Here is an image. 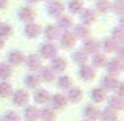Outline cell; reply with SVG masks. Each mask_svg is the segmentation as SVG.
I'll return each mask as SVG.
<instances>
[{"mask_svg": "<svg viewBox=\"0 0 124 121\" xmlns=\"http://www.w3.org/2000/svg\"><path fill=\"white\" fill-rule=\"evenodd\" d=\"M13 96V104L17 107H24L28 104V99H30V94L27 93L25 90H22V88H19V90H16L14 93H11Z\"/></svg>", "mask_w": 124, "mask_h": 121, "instance_id": "6da1fadb", "label": "cell"}, {"mask_svg": "<svg viewBox=\"0 0 124 121\" xmlns=\"http://www.w3.org/2000/svg\"><path fill=\"white\" fill-rule=\"evenodd\" d=\"M63 9H64L63 2H60V0H50V2H49V5H47V8H46V11H47L49 16L58 17V16H61Z\"/></svg>", "mask_w": 124, "mask_h": 121, "instance_id": "7a4b0ae2", "label": "cell"}, {"mask_svg": "<svg viewBox=\"0 0 124 121\" xmlns=\"http://www.w3.org/2000/svg\"><path fill=\"white\" fill-rule=\"evenodd\" d=\"M66 104H68V99H66V96L64 94H60V93H57V94H52L50 96V109H54V110H63L64 107H66Z\"/></svg>", "mask_w": 124, "mask_h": 121, "instance_id": "3957f363", "label": "cell"}, {"mask_svg": "<svg viewBox=\"0 0 124 121\" xmlns=\"http://www.w3.org/2000/svg\"><path fill=\"white\" fill-rule=\"evenodd\" d=\"M99 109H97L96 105H93V104H88V105L83 107V116L86 118V121H96L99 120Z\"/></svg>", "mask_w": 124, "mask_h": 121, "instance_id": "277c9868", "label": "cell"}, {"mask_svg": "<svg viewBox=\"0 0 124 121\" xmlns=\"http://www.w3.org/2000/svg\"><path fill=\"white\" fill-rule=\"evenodd\" d=\"M102 90H108V91H115V88H116V85L119 83V80L116 79L115 76H112V74H107V76H104L102 77Z\"/></svg>", "mask_w": 124, "mask_h": 121, "instance_id": "5b68a950", "label": "cell"}, {"mask_svg": "<svg viewBox=\"0 0 124 121\" xmlns=\"http://www.w3.org/2000/svg\"><path fill=\"white\" fill-rule=\"evenodd\" d=\"M41 57L42 58H55L57 57V47H55L52 42H44V44H41Z\"/></svg>", "mask_w": 124, "mask_h": 121, "instance_id": "8992f818", "label": "cell"}, {"mask_svg": "<svg viewBox=\"0 0 124 121\" xmlns=\"http://www.w3.org/2000/svg\"><path fill=\"white\" fill-rule=\"evenodd\" d=\"M105 66H107L108 74L115 76V74H119L123 71V60H119V58H112L110 61H107Z\"/></svg>", "mask_w": 124, "mask_h": 121, "instance_id": "52a82bcc", "label": "cell"}, {"mask_svg": "<svg viewBox=\"0 0 124 121\" xmlns=\"http://www.w3.org/2000/svg\"><path fill=\"white\" fill-rule=\"evenodd\" d=\"M82 97H83V91L80 90V88H77V87H74V88L71 87L69 91H68V94H66L68 102H72V104L80 102V101H82Z\"/></svg>", "mask_w": 124, "mask_h": 121, "instance_id": "ba28073f", "label": "cell"}, {"mask_svg": "<svg viewBox=\"0 0 124 121\" xmlns=\"http://www.w3.org/2000/svg\"><path fill=\"white\" fill-rule=\"evenodd\" d=\"M33 99H35L36 104H46V102H49V99H50V94H49V91L44 90V88H35Z\"/></svg>", "mask_w": 124, "mask_h": 121, "instance_id": "9c48e42d", "label": "cell"}, {"mask_svg": "<svg viewBox=\"0 0 124 121\" xmlns=\"http://www.w3.org/2000/svg\"><path fill=\"white\" fill-rule=\"evenodd\" d=\"M79 76L82 80H93L96 73H94V68L88 66V65H80L79 68Z\"/></svg>", "mask_w": 124, "mask_h": 121, "instance_id": "30bf717a", "label": "cell"}, {"mask_svg": "<svg viewBox=\"0 0 124 121\" xmlns=\"http://www.w3.org/2000/svg\"><path fill=\"white\" fill-rule=\"evenodd\" d=\"M24 120L25 121H38L39 120V110L35 105H27L24 110Z\"/></svg>", "mask_w": 124, "mask_h": 121, "instance_id": "8fae6325", "label": "cell"}, {"mask_svg": "<svg viewBox=\"0 0 124 121\" xmlns=\"http://www.w3.org/2000/svg\"><path fill=\"white\" fill-rule=\"evenodd\" d=\"M17 16H19V19L21 21H24V22H31L35 19V11L30 8V6H22L21 9H19V13H17Z\"/></svg>", "mask_w": 124, "mask_h": 121, "instance_id": "7c38bea8", "label": "cell"}, {"mask_svg": "<svg viewBox=\"0 0 124 121\" xmlns=\"http://www.w3.org/2000/svg\"><path fill=\"white\" fill-rule=\"evenodd\" d=\"M66 68H68V63H66L64 58H60V57L52 58L50 69L54 71V73H63V71H66Z\"/></svg>", "mask_w": 124, "mask_h": 121, "instance_id": "4fadbf2b", "label": "cell"}, {"mask_svg": "<svg viewBox=\"0 0 124 121\" xmlns=\"http://www.w3.org/2000/svg\"><path fill=\"white\" fill-rule=\"evenodd\" d=\"M74 44H76V38H74L72 33H69V32H64V33L60 36V46H61L63 49H71Z\"/></svg>", "mask_w": 124, "mask_h": 121, "instance_id": "5bb4252c", "label": "cell"}, {"mask_svg": "<svg viewBox=\"0 0 124 121\" xmlns=\"http://www.w3.org/2000/svg\"><path fill=\"white\" fill-rule=\"evenodd\" d=\"M24 33H25L27 38H38L39 33H41V27L38 24H35V22H28L25 30H24Z\"/></svg>", "mask_w": 124, "mask_h": 121, "instance_id": "9a60e30c", "label": "cell"}, {"mask_svg": "<svg viewBox=\"0 0 124 121\" xmlns=\"http://www.w3.org/2000/svg\"><path fill=\"white\" fill-rule=\"evenodd\" d=\"M24 54L21 50H11L8 54V65H13V66H19L21 63H24Z\"/></svg>", "mask_w": 124, "mask_h": 121, "instance_id": "2e32d148", "label": "cell"}, {"mask_svg": "<svg viewBox=\"0 0 124 121\" xmlns=\"http://www.w3.org/2000/svg\"><path fill=\"white\" fill-rule=\"evenodd\" d=\"M25 65H27V68L30 71H38L41 68V58L38 57V55L31 54V55H28V57L25 58Z\"/></svg>", "mask_w": 124, "mask_h": 121, "instance_id": "e0dca14e", "label": "cell"}, {"mask_svg": "<svg viewBox=\"0 0 124 121\" xmlns=\"http://www.w3.org/2000/svg\"><path fill=\"white\" fill-rule=\"evenodd\" d=\"M108 107L113 110H121L124 107V101H123V96H118V94H112L108 97Z\"/></svg>", "mask_w": 124, "mask_h": 121, "instance_id": "ac0fdd59", "label": "cell"}, {"mask_svg": "<svg viewBox=\"0 0 124 121\" xmlns=\"http://www.w3.org/2000/svg\"><path fill=\"white\" fill-rule=\"evenodd\" d=\"M80 21H82L85 25L86 24H93V22L96 21V11H93V9H90V8L80 11Z\"/></svg>", "mask_w": 124, "mask_h": 121, "instance_id": "d6986e66", "label": "cell"}, {"mask_svg": "<svg viewBox=\"0 0 124 121\" xmlns=\"http://www.w3.org/2000/svg\"><path fill=\"white\" fill-rule=\"evenodd\" d=\"M74 38H82V40H86L90 36V28L86 27L85 24H79L74 27Z\"/></svg>", "mask_w": 124, "mask_h": 121, "instance_id": "ffe728a7", "label": "cell"}, {"mask_svg": "<svg viewBox=\"0 0 124 121\" xmlns=\"http://www.w3.org/2000/svg\"><path fill=\"white\" fill-rule=\"evenodd\" d=\"M101 120L102 121H118V112L113 109H110V107H107V109H104L102 112H101Z\"/></svg>", "mask_w": 124, "mask_h": 121, "instance_id": "44dd1931", "label": "cell"}, {"mask_svg": "<svg viewBox=\"0 0 124 121\" xmlns=\"http://www.w3.org/2000/svg\"><path fill=\"white\" fill-rule=\"evenodd\" d=\"M97 49H99V42L96 40H86L83 42V49L82 50L85 54H97Z\"/></svg>", "mask_w": 124, "mask_h": 121, "instance_id": "7402d4cb", "label": "cell"}, {"mask_svg": "<svg viewBox=\"0 0 124 121\" xmlns=\"http://www.w3.org/2000/svg\"><path fill=\"white\" fill-rule=\"evenodd\" d=\"M90 96H91V101H93V102H97V104H99V102H102V101H105V90L96 87V88H93V90H91Z\"/></svg>", "mask_w": 124, "mask_h": 121, "instance_id": "603a6c76", "label": "cell"}, {"mask_svg": "<svg viewBox=\"0 0 124 121\" xmlns=\"http://www.w3.org/2000/svg\"><path fill=\"white\" fill-rule=\"evenodd\" d=\"M39 80H44V82H54L55 80V73L50 69V68H39Z\"/></svg>", "mask_w": 124, "mask_h": 121, "instance_id": "cb8c5ba5", "label": "cell"}, {"mask_svg": "<svg viewBox=\"0 0 124 121\" xmlns=\"http://www.w3.org/2000/svg\"><path fill=\"white\" fill-rule=\"evenodd\" d=\"M71 27H72V19H71L69 16H60V17H58V24H57L58 30L68 32Z\"/></svg>", "mask_w": 124, "mask_h": 121, "instance_id": "d4e9b609", "label": "cell"}, {"mask_svg": "<svg viewBox=\"0 0 124 121\" xmlns=\"http://www.w3.org/2000/svg\"><path fill=\"white\" fill-rule=\"evenodd\" d=\"M39 120H42V121H55L57 120V113H55L54 109L46 107V109H42L39 112Z\"/></svg>", "mask_w": 124, "mask_h": 121, "instance_id": "484cf974", "label": "cell"}, {"mask_svg": "<svg viewBox=\"0 0 124 121\" xmlns=\"http://www.w3.org/2000/svg\"><path fill=\"white\" fill-rule=\"evenodd\" d=\"M101 46H102V49L105 52H115L116 50V47H118V42H116L115 40H113V38H105V40H102V42H101Z\"/></svg>", "mask_w": 124, "mask_h": 121, "instance_id": "4316f807", "label": "cell"}, {"mask_svg": "<svg viewBox=\"0 0 124 121\" xmlns=\"http://www.w3.org/2000/svg\"><path fill=\"white\" fill-rule=\"evenodd\" d=\"M39 82H41V80H39V77H38L36 74H33V73L28 74V76H25V79H24V83L27 85L28 88H33V90L39 87Z\"/></svg>", "mask_w": 124, "mask_h": 121, "instance_id": "83f0119b", "label": "cell"}, {"mask_svg": "<svg viewBox=\"0 0 124 121\" xmlns=\"http://www.w3.org/2000/svg\"><path fill=\"white\" fill-rule=\"evenodd\" d=\"M44 36L50 41L58 40V38H60V30H58L57 27H54V25H47V27L44 28Z\"/></svg>", "mask_w": 124, "mask_h": 121, "instance_id": "f1b7e54d", "label": "cell"}, {"mask_svg": "<svg viewBox=\"0 0 124 121\" xmlns=\"http://www.w3.org/2000/svg\"><path fill=\"white\" fill-rule=\"evenodd\" d=\"M11 93H13L11 83L6 80L0 82V97H8V96H11Z\"/></svg>", "mask_w": 124, "mask_h": 121, "instance_id": "f546056e", "label": "cell"}, {"mask_svg": "<svg viewBox=\"0 0 124 121\" xmlns=\"http://www.w3.org/2000/svg\"><path fill=\"white\" fill-rule=\"evenodd\" d=\"M93 68H102L107 65V57L104 54H93Z\"/></svg>", "mask_w": 124, "mask_h": 121, "instance_id": "4dcf8cb0", "label": "cell"}, {"mask_svg": "<svg viewBox=\"0 0 124 121\" xmlns=\"http://www.w3.org/2000/svg\"><path fill=\"white\" fill-rule=\"evenodd\" d=\"M68 8H69V11L71 13H80L82 11V8H83V2L82 0H69L68 2Z\"/></svg>", "mask_w": 124, "mask_h": 121, "instance_id": "1f68e13d", "label": "cell"}, {"mask_svg": "<svg viewBox=\"0 0 124 121\" xmlns=\"http://www.w3.org/2000/svg\"><path fill=\"white\" fill-rule=\"evenodd\" d=\"M58 88H61V90H69L71 87H72V79H71L69 76H61L60 79H58Z\"/></svg>", "mask_w": 124, "mask_h": 121, "instance_id": "d6a6232c", "label": "cell"}, {"mask_svg": "<svg viewBox=\"0 0 124 121\" xmlns=\"http://www.w3.org/2000/svg\"><path fill=\"white\" fill-rule=\"evenodd\" d=\"M11 74H13V71L8 63H0V79L6 80L8 77H11Z\"/></svg>", "mask_w": 124, "mask_h": 121, "instance_id": "836d02e7", "label": "cell"}, {"mask_svg": "<svg viewBox=\"0 0 124 121\" xmlns=\"http://www.w3.org/2000/svg\"><path fill=\"white\" fill-rule=\"evenodd\" d=\"M72 60L79 65H86V54L83 50H76L72 52Z\"/></svg>", "mask_w": 124, "mask_h": 121, "instance_id": "e575fe53", "label": "cell"}, {"mask_svg": "<svg viewBox=\"0 0 124 121\" xmlns=\"http://www.w3.org/2000/svg\"><path fill=\"white\" fill-rule=\"evenodd\" d=\"M2 121H21V116H19V113L14 112V110H8V112H5V115L2 116Z\"/></svg>", "mask_w": 124, "mask_h": 121, "instance_id": "d590c367", "label": "cell"}, {"mask_svg": "<svg viewBox=\"0 0 124 121\" xmlns=\"http://www.w3.org/2000/svg\"><path fill=\"white\" fill-rule=\"evenodd\" d=\"M110 8H112V11L116 13V14H123L124 13V0H115V2L110 5Z\"/></svg>", "mask_w": 124, "mask_h": 121, "instance_id": "8d00e7d4", "label": "cell"}, {"mask_svg": "<svg viewBox=\"0 0 124 121\" xmlns=\"http://www.w3.org/2000/svg\"><path fill=\"white\" fill-rule=\"evenodd\" d=\"M112 38L115 40L118 44H123V40H124V35H123V27L119 25V27H116V28H113V32H112Z\"/></svg>", "mask_w": 124, "mask_h": 121, "instance_id": "74e56055", "label": "cell"}, {"mask_svg": "<svg viewBox=\"0 0 124 121\" xmlns=\"http://www.w3.org/2000/svg\"><path fill=\"white\" fill-rule=\"evenodd\" d=\"M13 33V27L8 24H0V38H8Z\"/></svg>", "mask_w": 124, "mask_h": 121, "instance_id": "f35d334b", "label": "cell"}, {"mask_svg": "<svg viewBox=\"0 0 124 121\" xmlns=\"http://www.w3.org/2000/svg\"><path fill=\"white\" fill-rule=\"evenodd\" d=\"M96 9H97L99 13H107V11L110 9V2H108V0H97Z\"/></svg>", "mask_w": 124, "mask_h": 121, "instance_id": "ab89813d", "label": "cell"}, {"mask_svg": "<svg viewBox=\"0 0 124 121\" xmlns=\"http://www.w3.org/2000/svg\"><path fill=\"white\" fill-rule=\"evenodd\" d=\"M8 6V0H0V9H5Z\"/></svg>", "mask_w": 124, "mask_h": 121, "instance_id": "60d3db41", "label": "cell"}, {"mask_svg": "<svg viewBox=\"0 0 124 121\" xmlns=\"http://www.w3.org/2000/svg\"><path fill=\"white\" fill-rule=\"evenodd\" d=\"M3 46H5V41H3V38H0V49H2Z\"/></svg>", "mask_w": 124, "mask_h": 121, "instance_id": "b9f144b4", "label": "cell"}, {"mask_svg": "<svg viewBox=\"0 0 124 121\" xmlns=\"http://www.w3.org/2000/svg\"><path fill=\"white\" fill-rule=\"evenodd\" d=\"M28 3H36V2H39V0H27Z\"/></svg>", "mask_w": 124, "mask_h": 121, "instance_id": "7bdbcfd3", "label": "cell"}, {"mask_svg": "<svg viewBox=\"0 0 124 121\" xmlns=\"http://www.w3.org/2000/svg\"><path fill=\"white\" fill-rule=\"evenodd\" d=\"M46 2H50V0H46Z\"/></svg>", "mask_w": 124, "mask_h": 121, "instance_id": "ee69618b", "label": "cell"}, {"mask_svg": "<svg viewBox=\"0 0 124 121\" xmlns=\"http://www.w3.org/2000/svg\"><path fill=\"white\" fill-rule=\"evenodd\" d=\"M0 121H2V118H0Z\"/></svg>", "mask_w": 124, "mask_h": 121, "instance_id": "f6af8a7d", "label": "cell"}, {"mask_svg": "<svg viewBox=\"0 0 124 121\" xmlns=\"http://www.w3.org/2000/svg\"><path fill=\"white\" fill-rule=\"evenodd\" d=\"M85 121H86V120H85Z\"/></svg>", "mask_w": 124, "mask_h": 121, "instance_id": "bcb514c9", "label": "cell"}]
</instances>
